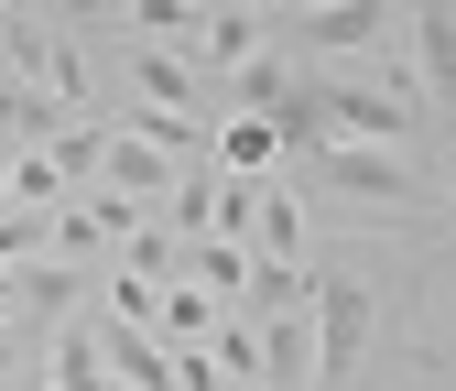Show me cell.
<instances>
[{"label": "cell", "instance_id": "8992f818", "mask_svg": "<svg viewBox=\"0 0 456 391\" xmlns=\"http://www.w3.org/2000/svg\"><path fill=\"white\" fill-rule=\"evenodd\" d=\"M185 261H196V283H217V305H240V283H250V250L240 240H196Z\"/></svg>", "mask_w": 456, "mask_h": 391}, {"label": "cell", "instance_id": "277c9868", "mask_svg": "<svg viewBox=\"0 0 456 391\" xmlns=\"http://www.w3.org/2000/svg\"><path fill=\"white\" fill-rule=\"evenodd\" d=\"M250 240H261V261L305 272V196L282 185V175H261V207H250Z\"/></svg>", "mask_w": 456, "mask_h": 391}, {"label": "cell", "instance_id": "9c48e42d", "mask_svg": "<svg viewBox=\"0 0 456 391\" xmlns=\"http://www.w3.org/2000/svg\"><path fill=\"white\" fill-rule=\"evenodd\" d=\"M445 196H456V185H445Z\"/></svg>", "mask_w": 456, "mask_h": 391}, {"label": "cell", "instance_id": "52a82bcc", "mask_svg": "<svg viewBox=\"0 0 456 391\" xmlns=\"http://www.w3.org/2000/svg\"><path fill=\"white\" fill-rule=\"evenodd\" d=\"M0 370H22V338H0Z\"/></svg>", "mask_w": 456, "mask_h": 391}, {"label": "cell", "instance_id": "7a4b0ae2", "mask_svg": "<svg viewBox=\"0 0 456 391\" xmlns=\"http://www.w3.org/2000/svg\"><path fill=\"white\" fill-rule=\"evenodd\" d=\"M305 163H315L326 185H348V196H380V207H403V196H435V185L413 175L403 152H359V142H315Z\"/></svg>", "mask_w": 456, "mask_h": 391}, {"label": "cell", "instance_id": "6da1fadb", "mask_svg": "<svg viewBox=\"0 0 456 391\" xmlns=\"http://www.w3.org/2000/svg\"><path fill=\"white\" fill-rule=\"evenodd\" d=\"M305 315H315V380L305 391H348L370 359V326H380V283L359 261H326V272H305Z\"/></svg>", "mask_w": 456, "mask_h": 391}, {"label": "cell", "instance_id": "3957f363", "mask_svg": "<svg viewBox=\"0 0 456 391\" xmlns=\"http://www.w3.org/2000/svg\"><path fill=\"white\" fill-rule=\"evenodd\" d=\"M403 44H413V87L435 98V120L456 131V12H445V0H424V12H403Z\"/></svg>", "mask_w": 456, "mask_h": 391}, {"label": "cell", "instance_id": "ba28073f", "mask_svg": "<svg viewBox=\"0 0 456 391\" xmlns=\"http://www.w3.org/2000/svg\"><path fill=\"white\" fill-rule=\"evenodd\" d=\"M98 391H120V380H98Z\"/></svg>", "mask_w": 456, "mask_h": 391}, {"label": "cell", "instance_id": "5b68a950", "mask_svg": "<svg viewBox=\"0 0 456 391\" xmlns=\"http://www.w3.org/2000/svg\"><path fill=\"white\" fill-rule=\"evenodd\" d=\"M98 185H131V196H175L185 175H175V163H163V152H142V142H120V131H98Z\"/></svg>", "mask_w": 456, "mask_h": 391}]
</instances>
